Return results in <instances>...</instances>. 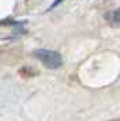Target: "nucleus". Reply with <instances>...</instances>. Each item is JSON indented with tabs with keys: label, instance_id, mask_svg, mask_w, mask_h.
<instances>
[{
	"label": "nucleus",
	"instance_id": "1",
	"mask_svg": "<svg viewBox=\"0 0 120 121\" xmlns=\"http://www.w3.org/2000/svg\"><path fill=\"white\" fill-rule=\"evenodd\" d=\"M34 57L40 60L49 69H56L63 65V57L59 52L51 49H36L33 52Z\"/></svg>",
	"mask_w": 120,
	"mask_h": 121
},
{
	"label": "nucleus",
	"instance_id": "2",
	"mask_svg": "<svg viewBox=\"0 0 120 121\" xmlns=\"http://www.w3.org/2000/svg\"><path fill=\"white\" fill-rule=\"evenodd\" d=\"M105 18H106V21L111 22L112 25H117V23H120V8L108 12V14L105 15Z\"/></svg>",
	"mask_w": 120,
	"mask_h": 121
},
{
	"label": "nucleus",
	"instance_id": "3",
	"mask_svg": "<svg viewBox=\"0 0 120 121\" xmlns=\"http://www.w3.org/2000/svg\"><path fill=\"white\" fill-rule=\"evenodd\" d=\"M111 121H117V120H111Z\"/></svg>",
	"mask_w": 120,
	"mask_h": 121
}]
</instances>
